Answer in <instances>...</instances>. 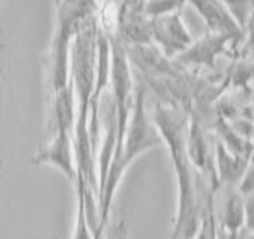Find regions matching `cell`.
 Listing matches in <instances>:
<instances>
[{
	"instance_id": "cell-1",
	"label": "cell",
	"mask_w": 254,
	"mask_h": 239,
	"mask_svg": "<svg viewBox=\"0 0 254 239\" xmlns=\"http://www.w3.org/2000/svg\"><path fill=\"white\" fill-rule=\"evenodd\" d=\"M151 118L161 139L168 145L178 178V215L169 239H197L203 217L213 206L216 190L208 187L207 180L193 168L189 159L186 149L188 114L180 107L156 101Z\"/></svg>"
},
{
	"instance_id": "cell-2",
	"label": "cell",
	"mask_w": 254,
	"mask_h": 239,
	"mask_svg": "<svg viewBox=\"0 0 254 239\" xmlns=\"http://www.w3.org/2000/svg\"><path fill=\"white\" fill-rule=\"evenodd\" d=\"M97 17L93 16L74 36L71 46V79L76 99V123L73 131V150L76 170L82 176L86 187V208L88 215L98 212L96 198L99 195L96 156L89 138L91 97L94 89L96 74Z\"/></svg>"
},
{
	"instance_id": "cell-3",
	"label": "cell",
	"mask_w": 254,
	"mask_h": 239,
	"mask_svg": "<svg viewBox=\"0 0 254 239\" xmlns=\"http://www.w3.org/2000/svg\"><path fill=\"white\" fill-rule=\"evenodd\" d=\"M160 133L146 109V92L143 83L134 89V104L126 135L118 154L112 159L106 182L98 196V239H104V232L109 225L114 195L127 169L138 156L153 148L163 145Z\"/></svg>"
},
{
	"instance_id": "cell-4",
	"label": "cell",
	"mask_w": 254,
	"mask_h": 239,
	"mask_svg": "<svg viewBox=\"0 0 254 239\" xmlns=\"http://www.w3.org/2000/svg\"><path fill=\"white\" fill-rule=\"evenodd\" d=\"M57 25L51 47V86L54 93L69 82V57L74 36L98 10L97 0H57Z\"/></svg>"
},
{
	"instance_id": "cell-5",
	"label": "cell",
	"mask_w": 254,
	"mask_h": 239,
	"mask_svg": "<svg viewBox=\"0 0 254 239\" xmlns=\"http://www.w3.org/2000/svg\"><path fill=\"white\" fill-rule=\"evenodd\" d=\"M145 0H122L116 15V35L124 46L153 45L151 19L145 12Z\"/></svg>"
},
{
	"instance_id": "cell-6",
	"label": "cell",
	"mask_w": 254,
	"mask_h": 239,
	"mask_svg": "<svg viewBox=\"0 0 254 239\" xmlns=\"http://www.w3.org/2000/svg\"><path fill=\"white\" fill-rule=\"evenodd\" d=\"M153 45L168 60L183 54L193 42L192 36L184 24L181 12L161 15L151 19Z\"/></svg>"
},
{
	"instance_id": "cell-7",
	"label": "cell",
	"mask_w": 254,
	"mask_h": 239,
	"mask_svg": "<svg viewBox=\"0 0 254 239\" xmlns=\"http://www.w3.org/2000/svg\"><path fill=\"white\" fill-rule=\"evenodd\" d=\"M232 54H235V51L227 37L206 32L203 36L193 40L192 44L183 54L176 56L174 61L179 67L215 69L218 57Z\"/></svg>"
},
{
	"instance_id": "cell-8",
	"label": "cell",
	"mask_w": 254,
	"mask_h": 239,
	"mask_svg": "<svg viewBox=\"0 0 254 239\" xmlns=\"http://www.w3.org/2000/svg\"><path fill=\"white\" fill-rule=\"evenodd\" d=\"M188 4L200 15L207 27V32L227 37L232 44L235 54L238 51L245 34L242 27L220 0H189Z\"/></svg>"
},
{
	"instance_id": "cell-9",
	"label": "cell",
	"mask_w": 254,
	"mask_h": 239,
	"mask_svg": "<svg viewBox=\"0 0 254 239\" xmlns=\"http://www.w3.org/2000/svg\"><path fill=\"white\" fill-rule=\"evenodd\" d=\"M35 165H52L71 180H76L77 170L73 150V130L56 128L51 143L34 156Z\"/></svg>"
},
{
	"instance_id": "cell-10",
	"label": "cell",
	"mask_w": 254,
	"mask_h": 239,
	"mask_svg": "<svg viewBox=\"0 0 254 239\" xmlns=\"http://www.w3.org/2000/svg\"><path fill=\"white\" fill-rule=\"evenodd\" d=\"M217 191L221 198L216 223L226 235L235 238L245 225V196L236 186H218Z\"/></svg>"
},
{
	"instance_id": "cell-11",
	"label": "cell",
	"mask_w": 254,
	"mask_h": 239,
	"mask_svg": "<svg viewBox=\"0 0 254 239\" xmlns=\"http://www.w3.org/2000/svg\"><path fill=\"white\" fill-rule=\"evenodd\" d=\"M251 156L232 154L218 139L215 140V170L218 186L238 187Z\"/></svg>"
},
{
	"instance_id": "cell-12",
	"label": "cell",
	"mask_w": 254,
	"mask_h": 239,
	"mask_svg": "<svg viewBox=\"0 0 254 239\" xmlns=\"http://www.w3.org/2000/svg\"><path fill=\"white\" fill-rule=\"evenodd\" d=\"M77 185V215L74 222L73 236L72 239H94L93 232L89 226L88 216L86 208V187L81 175L76 176Z\"/></svg>"
},
{
	"instance_id": "cell-13",
	"label": "cell",
	"mask_w": 254,
	"mask_h": 239,
	"mask_svg": "<svg viewBox=\"0 0 254 239\" xmlns=\"http://www.w3.org/2000/svg\"><path fill=\"white\" fill-rule=\"evenodd\" d=\"M189 0H145V12L150 19L161 15L181 12Z\"/></svg>"
},
{
	"instance_id": "cell-14",
	"label": "cell",
	"mask_w": 254,
	"mask_h": 239,
	"mask_svg": "<svg viewBox=\"0 0 254 239\" xmlns=\"http://www.w3.org/2000/svg\"><path fill=\"white\" fill-rule=\"evenodd\" d=\"M220 1L227 7L228 11L243 30L251 12L254 9V0H220Z\"/></svg>"
},
{
	"instance_id": "cell-15",
	"label": "cell",
	"mask_w": 254,
	"mask_h": 239,
	"mask_svg": "<svg viewBox=\"0 0 254 239\" xmlns=\"http://www.w3.org/2000/svg\"><path fill=\"white\" fill-rule=\"evenodd\" d=\"M243 37L242 50H241V56L247 57L254 61V9L251 12L245 27H243Z\"/></svg>"
},
{
	"instance_id": "cell-16",
	"label": "cell",
	"mask_w": 254,
	"mask_h": 239,
	"mask_svg": "<svg viewBox=\"0 0 254 239\" xmlns=\"http://www.w3.org/2000/svg\"><path fill=\"white\" fill-rule=\"evenodd\" d=\"M107 232H104V239H129V226L126 220H121L108 225Z\"/></svg>"
},
{
	"instance_id": "cell-17",
	"label": "cell",
	"mask_w": 254,
	"mask_h": 239,
	"mask_svg": "<svg viewBox=\"0 0 254 239\" xmlns=\"http://www.w3.org/2000/svg\"><path fill=\"white\" fill-rule=\"evenodd\" d=\"M243 228L254 233V192L245 195V225H243Z\"/></svg>"
},
{
	"instance_id": "cell-18",
	"label": "cell",
	"mask_w": 254,
	"mask_h": 239,
	"mask_svg": "<svg viewBox=\"0 0 254 239\" xmlns=\"http://www.w3.org/2000/svg\"><path fill=\"white\" fill-rule=\"evenodd\" d=\"M233 239H254V233L250 232V231H247L246 228H242V230L235 236Z\"/></svg>"
},
{
	"instance_id": "cell-19",
	"label": "cell",
	"mask_w": 254,
	"mask_h": 239,
	"mask_svg": "<svg viewBox=\"0 0 254 239\" xmlns=\"http://www.w3.org/2000/svg\"><path fill=\"white\" fill-rule=\"evenodd\" d=\"M122 0H97V2H102V4H117L118 5Z\"/></svg>"
},
{
	"instance_id": "cell-20",
	"label": "cell",
	"mask_w": 254,
	"mask_h": 239,
	"mask_svg": "<svg viewBox=\"0 0 254 239\" xmlns=\"http://www.w3.org/2000/svg\"><path fill=\"white\" fill-rule=\"evenodd\" d=\"M253 84H254V79H253Z\"/></svg>"
},
{
	"instance_id": "cell-21",
	"label": "cell",
	"mask_w": 254,
	"mask_h": 239,
	"mask_svg": "<svg viewBox=\"0 0 254 239\" xmlns=\"http://www.w3.org/2000/svg\"><path fill=\"white\" fill-rule=\"evenodd\" d=\"M197 239H198V237H197Z\"/></svg>"
}]
</instances>
